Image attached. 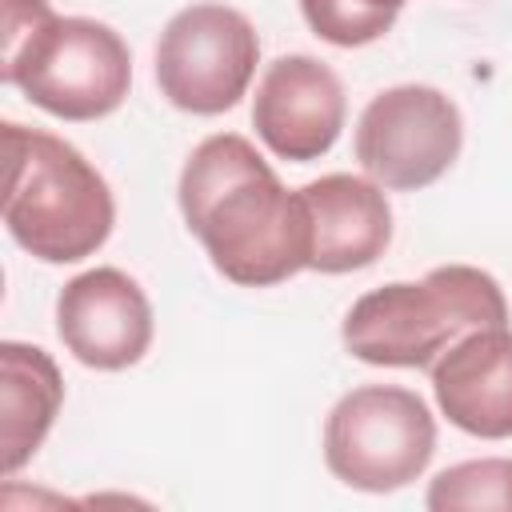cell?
I'll list each match as a JSON object with an SVG mask.
<instances>
[{"mask_svg": "<svg viewBox=\"0 0 512 512\" xmlns=\"http://www.w3.org/2000/svg\"><path fill=\"white\" fill-rule=\"evenodd\" d=\"M176 204L212 268L236 288H272L312 264L308 204L240 132L204 136L176 180Z\"/></svg>", "mask_w": 512, "mask_h": 512, "instance_id": "1", "label": "cell"}, {"mask_svg": "<svg viewBox=\"0 0 512 512\" xmlns=\"http://www.w3.org/2000/svg\"><path fill=\"white\" fill-rule=\"evenodd\" d=\"M4 56L0 80L20 88L56 120H104L132 88L124 36L92 16H60L48 0H0Z\"/></svg>", "mask_w": 512, "mask_h": 512, "instance_id": "2", "label": "cell"}, {"mask_svg": "<svg viewBox=\"0 0 512 512\" xmlns=\"http://www.w3.org/2000/svg\"><path fill=\"white\" fill-rule=\"evenodd\" d=\"M4 228L44 264L96 256L116 228V200L96 164L56 132L4 124Z\"/></svg>", "mask_w": 512, "mask_h": 512, "instance_id": "3", "label": "cell"}, {"mask_svg": "<svg viewBox=\"0 0 512 512\" xmlns=\"http://www.w3.org/2000/svg\"><path fill=\"white\" fill-rule=\"evenodd\" d=\"M492 324H508L500 280L476 264H440L352 300L340 344L372 368H432L460 336Z\"/></svg>", "mask_w": 512, "mask_h": 512, "instance_id": "4", "label": "cell"}, {"mask_svg": "<svg viewBox=\"0 0 512 512\" xmlns=\"http://www.w3.org/2000/svg\"><path fill=\"white\" fill-rule=\"evenodd\" d=\"M328 472L368 496H388L420 480L436 456V416L412 388L360 384L324 416Z\"/></svg>", "mask_w": 512, "mask_h": 512, "instance_id": "5", "label": "cell"}, {"mask_svg": "<svg viewBox=\"0 0 512 512\" xmlns=\"http://www.w3.org/2000/svg\"><path fill=\"white\" fill-rule=\"evenodd\" d=\"M260 64L252 20L216 0L180 8L156 40V88L188 116H220L248 96Z\"/></svg>", "mask_w": 512, "mask_h": 512, "instance_id": "6", "label": "cell"}, {"mask_svg": "<svg viewBox=\"0 0 512 512\" xmlns=\"http://www.w3.org/2000/svg\"><path fill=\"white\" fill-rule=\"evenodd\" d=\"M352 148L364 176L384 192H420L456 164L464 116L432 84H392L364 104Z\"/></svg>", "mask_w": 512, "mask_h": 512, "instance_id": "7", "label": "cell"}, {"mask_svg": "<svg viewBox=\"0 0 512 512\" xmlns=\"http://www.w3.org/2000/svg\"><path fill=\"white\" fill-rule=\"evenodd\" d=\"M56 336L76 364L96 372H124L152 348V300L124 268H88L72 276L56 296Z\"/></svg>", "mask_w": 512, "mask_h": 512, "instance_id": "8", "label": "cell"}, {"mask_svg": "<svg viewBox=\"0 0 512 512\" xmlns=\"http://www.w3.org/2000/svg\"><path fill=\"white\" fill-rule=\"evenodd\" d=\"M344 120L348 96L340 76L324 60L308 52H288L264 68L252 96V128L276 160H320L340 140Z\"/></svg>", "mask_w": 512, "mask_h": 512, "instance_id": "9", "label": "cell"}, {"mask_svg": "<svg viewBox=\"0 0 512 512\" xmlns=\"http://www.w3.org/2000/svg\"><path fill=\"white\" fill-rule=\"evenodd\" d=\"M432 396L440 416L476 436L508 440L512 436V328L492 324L460 336L432 368Z\"/></svg>", "mask_w": 512, "mask_h": 512, "instance_id": "10", "label": "cell"}, {"mask_svg": "<svg viewBox=\"0 0 512 512\" xmlns=\"http://www.w3.org/2000/svg\"><path fill=\"white\" fill-rule=\"evenodd\" d=\"M312 220V272L344 276L372 268L392 244V204L368 176L328 172L300 188Z\"/></svg>", "mask_w": 512, "mask_h": 512, "instance_id": "11", "label": "cell"}, {"mask_svg": "<svg viewBox=\"0 0 512 512\" xmlns=\"http://www.w3.org/2000/svg\"><path fill=\"white\" fill-rule=\"evenodd\" d=\"M64 404V376L40 344H0V460L4 476H16L48 440Z\"/></svg>", "mask_w": 512, "mask_h": 512, "instance_id": "12", "label": "cell"}, {"mask_svg": "<svg viewBox=\"0 0 512 512\" xmlns=\"http://www.w3.org/2000/svg\"><path fill=\"white\" fill-rule=\"evenodd\" d=\"M424 504L432 512H464V508L512 512V456H480V460L448 464L428 480Z\"/></svg>", "mask_w": 512, "mask_h": 512, "instance_id": "13", "label": "cell"}, {"mask_svg": "<svg viewBox=\"0 0 512 512\" xmlns=\"http://www.w3.org/2000/svg\"><path fill=\"white\" fill-rule=\"evenodd\" d=\"M408 0H300V16L324 44L364 48L392 32Z\"/></svg>", "mask_w": 512, "mask_h": 512, "instance_id": "14", "label": "cell"}]
</instances>
